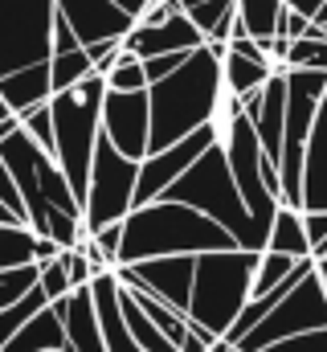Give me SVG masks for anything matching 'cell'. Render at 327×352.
Listing matches in <instances>:
<instances>
[{"instance_id": "18", "label": "cell", "mask_w": 327, "mask_h": 352, "mask_svg": "<svg viewBox=\"0 0 327 352\" xmlns=\"http://www.w3.org/2000/svg\"><path fill=\"white\" fill-rule=\"evenodd\" d=\"M54 303L62 307V320H66V349L62 352H106L102 349V336H98V320H94L90 283L74 287L70 295H62Z\"/></svg>"}, {"instance_id": "41", "label": "cell", "mask_w": 327, "mask_h": 352, "mask_svg": "<svg viewBox=\"0 0 327 352\" xmlns=\"http://www.w3.org/2000/svg\"><path fill=\"white\" fill-rule=\"evenodd\" d=\"M315 21H319V29H324V33H327V0H324V4H319V8H315Z\"/></svg>"}, {"instance_id": "10", "label": "cell", "mask_w": 327, "mask_h": 352, "mask_svg": "<svg viewBox=\"0 0 327 352\" xmlns=\"http://www.w3.org/2000/svg\"><path fill=\"white\" fill-rule=\"evenodd\" d=\"M221 127H225V119L217 115V119H209V123H201L196 131H188V135H180L176 144H168L160 152H148L144 160H139V176H135V205H144V201H156L164 188L176 180V176L184 173L213 140H221Z\"/></svg>"}, {"instance_id": "39", "label": "cell", "mask_w": 327, "mask_h": 352, "mask_svg": "<svg viewBox=\"0 0 327 352\" xmlns=\"http://www.w3.org/2000/svg\"><path fill=\"white\" fill-rule=\"evenodd\" d=\"M286 4H291L295 12H307V16H315V8H319L324 0H286Z\"/></svg>"}, {"instance_id": "32", "label": "cell", "mask_w": 327, "mask_h": 352, "mask_svg": "<svg viewBox=\"0 0 327 352\" xmlns=\"http://www.w3.org/2000/svg\"><path fill=\"white\" fill-rule=\"evenodd\" d=\"M258 352H327V324L324 328H307V332H295V336H282L274 344Z\"/></svg>"}, {"instance_id": "40", "label": "cell", "mask_w": 327, "mask_h": 352, "mask_svg": "<svg viewBox=\"0 0 327 352\" xmlns=\"http://www.w3.org/2000/svg\"><path fill=\"white\" fill-rule=\"evenodd\" d=\"M115 4H123V8H127L131 16H139V12L148 8V0H115Z\"/></svg>"}, {"instance_id": "26", "label": "cell", "mask_w": 327, "mask_h": 352, "mask_svg": "<svg viewBox=\"0 0 327 352\" xmlns=\"http://www.w3.org/2000/svg\"><path fill=\"white\" fill-rule=\"evenodd\" d=\"M94 66H90V54L86 50H66V54H49V87L54 90H66L74 87L78 78H86Z\"/></svg>"}, {"instance_id": "1", "label": "cell", "mask_w": 327, "mask_h": 352, "mask_svg": "<svg viewBox=\"0 0 327 352\" xmlns=\"http://www.w3.org/2000/svg\"><path fill=\"white\" fill-rule=\"evenodd\" d=\"M0 160L8 164V173L16 180V192L25 201V226L41 238H54L62 250L82 242V205L70 188V180L62 173V164L54 160L49 148H41L25 127L8 131L0 140Z\"/></svg>"}, {"instance_id": "38", "label": "cell", "mask_w": 327, "mask_h": 352, "mask_svg": "<svg viewBox=\"0 0 327 352\" xmlns=\"http://www.w3.org/2000/svg\"><path fill=\"white\" fill-rule=\"evenodd\" d=\"M0 201H4V205H8L21 221H25V201H21L16 180H12V173H8V164H4V160H0Z\"/></svg>"}, {"instance_id": "20", "label": "cell", "mask_w": 327, "mask_h": 352, "mask_svg": "<svg viewBox=\"0 0 327 352\" xmlns=\"http://www.w3.org/2000/svg\"><path fill=\"white\" fill-rule=\"evenodd\" d=\"M0 94H4V102H8L12 115H25L29 107L45 102V98L54 94V87H49V58L0 74Z\"/></svg>"}, {"instance_id": "23", "label": "cell", "mask_w": 327, "mask_h": 352, "mask_svg": "<svg viewBox=\"0 0 327 352\" xmlns=\"http://www.w3.org/2000/svg\"><path fill=\"white\" fill-rule=\"evenodd\" d=\"M274 74V66L270 62H253V58H242V54H234V50H225V58H221V78H225V90L229 94H249L253 87H262L266 78Z\"/></svg>"}, {"instance_id": "35", "label": "cell", "mask_w": 327, "mask_h": 352, "mask_svg": "<svg viewBox=\"0 0 327 352\" xmlns=\"http://www.w3.org/2000/svg\"><path fill=\"white\" fill-rule=\"evenodd\" d=\"M62 263H66V274H70V287H86L94 278V266L82 254V246H66L62 250Z\"/></svg>"}, {"instance_id": "44", "label": "cell", "mask_w": 327, "mask_h": 352, "mask_svg": "<svg viewBox=\"0 0 327 352\" xmlns=\"http://www.w3.org/2000/svg\"><path fill=\"white\" fill-rule=\"evenodd\" d=\"M188 4H196V0H180V8H188Z\"/></svg>"}, {"instance_id": "17", "label": "cell", "mask_w": 327, "mask_h": 352, "mask_svg": "<svg viewBox=\"0 0 327 352\" xmlns=\"http://www.w3.org/2000/svg\"><path fill=\"white\" fill-rule=\"evenodd\" d=\"M282 111H286V74H282V66H274V74H270L266 87H262L258 115L249 119L253 131H258L262 156H266L274 168H278V148H282Z\"/></svg>"}, {"instance_id": "43", "label": "cell", "mask_w": 327, "mask_h": 352, "mask_svg": "<svg viewBox=\"0 0 327 352\" xmlns=\"http://www.w3.org/2000/svg\"><path fill=\"white\" fill-rule=\"evenodd\" d=\"M315 270H319V278H324V291H327V258H315Z\"/></svg>"}, {"instance_id": "6", "label": "cell", "mask_w": 327, "mask_h": 352, "mask_svg": "<svg viewBox=\"0 0 327 352\" xmlns=\"http://www.w3.org/2000/svg\"><path fill=\"white\" fill-rule=\"evenodd\" d=\"M102 94L106 82L102 74H86L74 87L49 94V115H54V160L70 180L74 197H86V176H90V156L98 144V119H102Z\"/></svg>"}, {"instance_id": "4", "label": "cell", "mask_w": 327, "mask_h": 352, "mask_svg": "<svg viewBox=\"0 0 327 352\" xmlns=\"http://www.w3.org/2000/svg\"><path fill=\"white\" fill-rule=\"evenodd\" d=\"M160 197L184 201V205L201 209L205 217L221 221L242 250H266V230H258V221L245 209L242 192L234 184V173H229V160H225V144L221 140H213L184 173L164 188Z\"/></svg>"}, {"instance_id": "33", "label": "cell", "mask_w": 327, "mask_h": 352, "mask_svg": "<svg viewBox=\"0 0 327 352\" xmlns=\"http://www.w3.org/2000/svg\"><path fill=\"white\" fill-rule=\"evenodd\" d=\"M21 119V127L41 144V148H49L54 152V115H49V98L45 102H37V107H29L25 115H16Z\"/></svg>"}, {"instance_id": "36", "label": "cell", "mask_w": 327, "mask_h": 352, "mask_svg": "<svg viewBox=\"0 0 327 352\" xmlns=\"http://www.w3.org/2000/svg\"><path fill=\"white\" fill-rule=\"evenodd\" d=\"M188 54H192V50H168V54H152V58H144V74H148V82H156V78H164V74H172Z\"/></svg>"}, {"instance_id": "14", "label": "cell", "mask_w": 327, "mask_h": 352, "mask_svg": "<svg viewBox=\"0 0 327 352\" xmlns=\"http://www.w3.org/2000/svg\"><path fill=\"white\" fill-rule=\"evenodd\" d=\"M54 8L70 21L82 45L102 41V37H123L135 25V16L115 0H54Z\"/></svg>"}, {"instance_id": "7", "label": "cell", "mask_w": 327, "mask_h": 352, "mask_svg": "<svg viewBox=\"0 0 327 352\" xmlns=\"http://www.w3.org/2000/svg\"><path fill=\"white\" fill-rule=\"evenodd\" d=\"M135 176L139 160L123 156L102 131L90 156V176H86V197H82V230L94 234L106 221H123L135 205Z\"/></svg>"}, {"instance_id": "19", "label": "cell", "mask_w": 327, "mask_h": 352, "mask_svg": "<svg viewBox=\"0 0 327 352\" xmlns=\"http://www.w3.org/2000/svg\"><path fill=\"white\" fill-rule=\"evenodd\" d=\"M66 349V320H62V307L58 303H45L37 307L16 332L12 340L0 352H62Z\"/></svg>"}, {"instance_id": "30", "label": "cell", "mask_w": 327, "mask_h": 352, "mask_svg": "<svg viewBox=\"0 0 327 352\" xmlns=\"http://www.w3.org/2000/svg\"><path fill=\"white\" fill-rule=\"evenodd\" d=\"M37 287H41V295H45L49 303L74 291V287H70V274H66V263H62V250H58L54 258L37 263Z\"/></svg>"}, {"instance_id": "3", "label": "cell", "mask_w": 327, "mask_h": 352, "mask_svg": "<svg viewBox=\"0 0 327 352\" xmlns=\"http://www.w3.org/2000/svg\"><path fill=\"white\" fill-rule=\"evenodd\" d=\"M225 246H238V242L221 221L205 217L184 201L156 197V201L131 205V213L123 217L119 263H139L156 254H201V250H225Z\"/></svg>"}, {"instance_id": "28", "label": "cell", "mask_w": 327, "mask_h": 352, "mask_svg": "<svg viewBox=\"0 0 327 352\" xmlns=\"http://www.w3.org/2000/svg\"><path fill=\"white\" fill-rule=\"evenodd\" d=\"M102 82H106V90H144V87H148L144 58H135L131 50H123V45H119V58H115V66L102 74Z\"/></svg>"}, {"instance_id": "25", "label": "cell", "mask_w": 327, "mask_h": 352, "mask_svg": "<svg viewBox=\"0 0 327 352\" xmlns=\"http://www.w3.org/2000/svg\"><path fill=\"white\" fill-rule=\"evenodd\" d=\"M37 234L25 221H0V266H21L33 263Z\"/></svg>"}, {"instance_id": "34", "label": "cell", "mask_w": 327, "mask_h": 352, "mask_svg": "<svg viewBox=\"0 0 327 352\" xmlns=\"http://www.w3.org/2000/svg\"><path fill=\"white\" fill-rule=\"evenodd\" d=\"M119 238H123V221H106V226H98V230L90 234V242L102 250V258H106L111 270H115V263H119Z\"/></svg>"}, {"instance_id": "37", "label": "cell", "mask_w": 327, "mask_h": 352, "mask_svg": "<svg viewBox=\"0 0 327 352\" xmlns=\"http://www.w3.org/2000/svg\"><path fill=\"white\" fill-rule=\"evenodd\" d=\"M303 230H307L311 254L319 258V254L327 250V209H311V213H303Z\"/></svg>"}, {"instance_id": "45", "label": "cell", "mask_w": 327, "mask_h": 352, "mask_svg": "<svg viewBox=\"0 0 327 352\" xmlns=\"http://www.w3.org/2000/svg\"><path fill=\"white\" fill-rule=\"evenodd\" d=\"M319 258H327V250H324V254H319Z\"/></svg>"}, {"instance_id": "31", "label": "cell", "mask_w": 327, "mask_h": 352, "mask_svg": "<svg viewBox=\"0 0 327 352\" xmlns=\"http://www.w3.org/2000/svg\"><path fill=\"white\" fill-rule=\"evenodd\" d=\"M33 283H37V263L0 266V307H8L12 299H21Z\"/></svg>"}, {"instance_id": "42", "label": "cell", "mask_w": 327, "mask_h": 352, "mask_svg": "<svg viewBox=\"0 0 327 352\" xmlns=\"http://www.w3.org/2000/svg\"><path fill=\"white\" fill-rule=\"evenodd\" d=\"M0 221H21V217H16V213H12V209H8V205L0 201Z\"/></svg>"}, {"instance_id": "22", "label": "cell", "mask_w": 327, "mask_h": 352, "mask_svg": "<svg viewBox=\"0 0 327 352\" xmlns=\"http://www.w3.org/2000/svg\"><path fill=\"white\" fill-rule=\"evenodd\" d=\"M266 250H282L291 258H307L311 254V242H307L299 209H291V205L274 209V221H270V234H266Z\"/></svg>"}, {"instance_id": "16", "label": "cell", "mask_w": 327, "mask_h": 352, "mask_svg": "<svg viewBox=\"0 0 327 352\" xmlns=\"http://www.w3.org/2000/svg\"><path fill=\"white\" fill-rule=\"evenodd\" d=\"M90 299H94V320H98L102 349L106 352H144L131 340V332H127V324L119 316V278H115V270H98L90 278Z\"/></svg>"}, {"instance_id": "8", "label": "cell", "mask_w": 327, "mask_h": 352, "mask_svg": "<svg viewBox=\"0 0 327 352\" xmlns=\"http://www.w3.org/2000/svg\"><path fill=\"white\" fill-rule=\"evenodd\" d=\"M324 324H327V291H324L319 270L311 266V270L245 332L242 340H238V349L258 352V349H266V344H274V340H282V336H295V332H307V328H324Z\"/></svg>"}, {"instance_id": "11", "label": "cell", "mask_w": 327, "mask_h": 352, "mask_svg": "<svg viewBox=\"0 0 327 352\" xmlns=\"http://www.w3.org/2000/svg\"><path fill=\"white\" fill-rule=\"evenodd\" d=\"M148 127H152L148 87L144 90H106V94H102L98 131H102L123 156L144 160V152H148Z\"/></svg>"}, {"instance_id": "29", "label": "cell", "mask_w": 327, "mask_h": 352, "mask_svg": "<svg viewBox=\"0 0 327 352\" xmlns=\"http://www.w3.org/2000/svg\"><path fill=\"white\" fill-rule=\"evenodd\" d=\"M282 66H311V70H327V37H286Z\"/></svg>"}, {"instance_id": "2", "label": "cell", "mask_w": 327, "mask_h": 352, "mask_svg": "<svg viewBox=\"0 0 327 352\" xmlns=\"http://www.w3.org/2000/svg\"><path fill=\"white\" fill-rule=\"evenodd\" d=\"M225 102V78H221V58L209 45H196L172 74L148 82V152H160L176 144L180 135L196 131L201 123L217 119ZM144 152V156H148Z\"/></svg>"}, {"instance_id": "24", "label": "cell", "mask_w": 327, "mask_h": 352, "mask_svg": "<svg viewBox=\"0 0 327 352\" xmlns=\"http://www.w3.org/2000/svg\"><path fill=\"white\" fill-rule=\"evenodd\" d=\"M282 8H286V0H238V4H234L242 29L249 37H258V41H270V37L278 33Z\"/></svg>"}, {"instance_id": "9", "label": "cell", "mask_w": 327, "mask_h": 352, "mask_svg": "<svg viewBox=\"0 0 327 352\" xmlns=\"http://www.w3.org/2000/svg\"><path fill=\"white\" fill-rule=\"evenodd\" d=\"M54 0H0V74L49 58Z\"/></svg>"}, {"instance_id": "15", "label": "cell", "mask_w": 327, "mask_h": 352, "mask_svg": "<svg viewBox=\"0 0 327 352\" xmlns=\"http://www.w3.org/2000/svg\"><path fill=\"white\" fill-rule=\"evenodd\" d=\"M311 209H327V90L307 131L303 176H299V213H311Z\"/></svg>"}, {"instance_id": "5", "label": "cell", "mask_w": 327, "mask_h": 352, "mask_svg": "<svg viewBox=\"0 0 327 352\" xmlns=\"http://www.w3.org/2000/svg\"><path fill=\"white\" fill-rule=\"evenodd\" d=\"M262 250H242V246H225V250H201L192 266V291H188V320H196L201 328H209L213 336H225L229 324L238 320V311L249 299V283L258 270Z\"/></svg>"}, {"instance_id": "21", "label": "cell", "mask_w": 327, "mask_h": 352, "mask_svg": "<svg viewBox=\"0 0 327 352\" xmlns=\"http://www.w3.org/2000/svg\"><path fill=\"white\" fill-rule=\"evenodd\" d=\"M119 316H123V324H127V332H131V340L139 344L144 352H180L168 336H164L160 328L152 324V316L135 303V295L119 283Z\"/></svg>"}, {"instance_id": "27", "label": "cell", "mask_w": 327, "mask_h": 352, "mask_svg": "<svg viewBox=\"0 0 327 352\" xmlns=\"http://www.w3.org/2000/svg\"><path fill=\"white\" fill-rule=\"evenodd\" d=\"M45 303H49V299H45V295H41V287L33 283L21 299H12L8 307H0V349H4V344L12 340V332H16V328L37 311V307H45Z\"/></svg>"}, {"instance_id": "12", "label": "cell", "mask_w": 327, "mask_h": 352, "mask_svg": "<svg viewBox=\"0 0 327 352\" xmlns=\"http://www.w3.org/2000/svg\"><path fill=\"white\" fill-rule=\"evenodd\" d=\"M192 266H196V254H156V258H139V263H119L115 278L160 295L164 303H172L176 311H188Z\"/></svg>"}, {"instance_id": "13", "label": "cell", "mask_w": 327, "mask_h": 352, "mask_svg": "<svg viewBox=\"0 0 327 352\" xmlns=\"http://www.w3.org/2000/svg\"><path fill=\"white\" fill-rule=\"evenodd\" d=\"M119 45L131 50L135 58H152V54H168V50H196V45H205V37H201V29L188 21V12L180 8V12H172L168 21H156V25L135 21V25L119 37Z\"/></svg>"}]
</instances>
